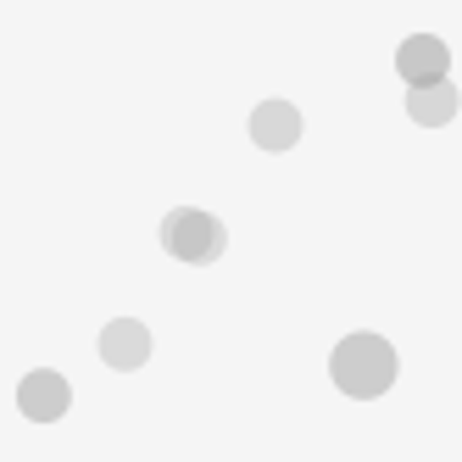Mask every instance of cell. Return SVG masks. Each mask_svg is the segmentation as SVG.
I'll use <instances>...</instances> for the list:
<instances>
[{
    "label": "cell",
    "instance_id": "3",
    "mask_svg": "<svg viewBox=\"0 0 462 462\" xmlns=\"http://www.w3.org/2000/svg\"><path fill=\"white\" fill-rule=\"evenodd\" d=\"M17 402H23V412H28V418L51 423V418H61V412H68V379H61V374H51V368H40V374H28V379H23Z\"/></svg>",
    "mask_w": 462,
    "mask_h": 462
},
{
    "label": "cell",
    "instance_id": "4",
    "mask_svg": "<svg viewBox=\"0 0 462 462\" xmlns=\"http://www.w3.org/2000/svg\"><path fill=\"white\" fill-rule=\"evenodd\" d=\"M101 356L112 362V368H140V362L151 356V335H145V323L117 318L106 335H101Z\"/></svg>",
    "mask_w": 462,
    "mask_h": 462
},
{
    "label": "cell",
    "instance_id": "1",
    "mask_svg": "<svg viewBox=\"0 0 462 462\" xmlns=\"http://www.w3.org/2000/svg\"><path fill=\"white\" fill-rule=\"evenodd\" d=\"M335 379L346 395H384L390 379H395V351L379 340V335H351L340 351H335Z\"/></svg>",
    "mask_w": 462,
    "mask_h": 462
},
{
    "label": "cell",
    "instance_id": "2",
    "mask_svg": "<svg viewBox=\"0 0 462 462\" xmlns=\"http://www.w3.org/2000/svg\"><path fill=\"white\" fill-rule=\"evenodd\" d=\"M162 240H168V251L179 262H212L223 251V223H212L207 212H173Z\"/></svg>",
    "mask_w": 462,
    "mask_h": 462
},
{
    "label": "cell",
    "instance_id": "5",
    "mask_svg": "<svg viewBox=\"0 0 462 462\" xmlns=\"http://www.w3.org/2000/svg\"><path fill=\"white\" fill-rule=\"evenodd\" d=\"M295 134H301V123H295V112L284 101H268V106L256 112V140L262 145H290Z\"/></svg>",
    "mask_w": 462,
    "mask_h": 462
}]
</instances>
